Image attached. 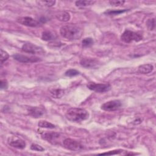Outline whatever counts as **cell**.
Wrapping results in <instances>:
<instances>
[{
  "label": "cell",
  "instance_id": "obj_27",
  "mask_svg": "<svg viewBox=\"0 0 156 156\" xmlns=\"http://www.w3.org/2000/svg\"><path fill=\"white\" fill-rule=\"evenodd\" d=\"M125 2L124 1H120V0H112L109 1V3L112 5L114 6H119L122 5Z\"/></svg>",
  "mask_w": 156,
  "mask_h": 156
},
{
  "label": "cell",
  "instance_id": "obj_11",
  "mask_svg": "<svg viewBox=\"0 0 156 156\" xmlns=\"http://www.w3.org/2000/svg\"><path fill=\"white\" fill-rule=\"evenodd\" d=\"M80 64L87 68H94L98 66L99 62L97 59L94 58L84 57L80 60Z\"/></svg>",
  "mask_w": 156,
  "mask_h": 156
},
{
  "label": "cell",
  "instance_id": "obj_24",
  "mask_svg": "<svg viewBox=\"0 0 156 156\" xmlns=\"http://www.w3.org/2000/svg\"><path fill=\"white\" fill-rule=\"evenodd\" d=\"M30 149H32L33 151H40V152H42V151H44V149L43 147H42L41 146H40L37 144H31Z\"/></svg>",
  "mask_w": 156,
  "mask_h": 156
},
{
  "label": "cell",
  "instance_id": "obj_7",
  "mask_svg": "<svg viewBox=\"0 0 156 156\" xmlns=\"http://www.w3.org/2000/svg\"><path fill=\"white\" fill-rule=\"evenodd\" d=\"M7 143L10 146L17 149H22L26 147V142L24 140L15 136L8 138Z\"/></svg>",
  "mask_w": 156,
  "mask_h": 156
},
{
  "label": "cell",
  "instance_id": "obj_5",
  "mask_svg": "<svg viewBox=\"0 0 156 156\" xmlns=\"http://www.w3.org/2000/svg\"><path fill=\"white\" fill-rule=\"evenodd\" d=\"M22 50L25 52L32 54H43L44 52L42 48L29 42L25 43L22 46Z\"/></svg>",
  "mask_w": 156,
  "mask_h": 156
},
{
  "label": "cell",
  "instance_id": "obj_19",
  "mask_svg": "<svg viewBox=\"0 0 156 156\" xmlns=\"http://www.w3.org/2000/svg\"><path fill=\"white\" fill-rule=\"evenodd\" d=\"M38 126L40 127L47 129H54L55 127V125L45 120H40L38 123Z\"/></svg>",
  "mask_w": 156,
  "mask_h": 156
},
{
  "label": "cell",
  "instance_id": "obj_2",
  "mask_svg": "<svg viewBox=\"0 0 156 156\" xmlns=\"http://www.w3.org/2000/svg\"><path fill=\"white\" fill-rule=\"evenodd\" d=\"M65 117L69 121L80 122L88 118L89 113L84 108L73 107L68 109L66 111Z\"/></svg>",
  "mask_w": 156,
  "mask_h": 156
},
{
  "label": "cell",
  "instance_id": "obj_16",
  "mask_svg": "<svg viewBox=\"0 0 156 156\" xmlns=\"http://www.w3.org/2000/svg\"><path fill=\"white\" fill-rule=\"evenodd\" d=\"M50 93L54 98H60L63 95L64 91L60 88H52L50 89Z\"/></svg>",
  "mask_w": 156,
  "mask_h": 156
},
{
  "label": "cell",
  "instance_id": "obj_15",
  "mask_svg": "<svg viewBox=\"0 0 156 156\" xmlns=\"http://www.w3.org/2000/svg\"><path fill=\"white\" fill-rule=\"evenodd\" d=\"M56 36L49 30H45L42 32L41 39L44 41H51L55 38Z\"/></svg>",
  "mask_w": 156,
  "mask_h": 156
},
{
  "label": "cell",
  "instance_id": "obj_21",
  "mask_svg": "<svg viewBox=\"0 0 156 156\" xmlns=\"http://www.w3.org/2000/svg\"><path fill=\"white\" fill-rule=\"evenodd\" d=\"M93 43V40L91 38H85L82 41V44L83 47H88L92 45Z\"/></svg>",
  "mask_w": 156,
  "mask_h": 156
},
{
  "label": "cell",
  "instance_id": "obj_4",
  "mask_svg": "<svg viewBox=\"0 0 156 156\" xmlns=\"http://www.w3.org/2000/svg\"><path fill=\"white\" fill-rule=\"evenodd\" d=\"M63 145L66 149L73 151H79L83 149V146L80 142L71 138L65 139L63 141Z\"/></svg>",
  "mask_w": 156,
  "mask_h": 156
},
{
  "label": "cell",
  "instance_id": "obj_17",
  "mask_svg": "<svg viewBox=\"0 0 156 156\" xmlns=\"http://www.w3.org/2000/svg\"><path fill=\"white\" fill-rule=\"evenodd\" d=\"M55 16L58 20L61 21H64V22L69 21L71 18L69 13L66 12H59L58 14L55 15Z\"/></svg>",
  "mask_w": 156,
  "mask_h": 156
},
{
  "label": "cell",
  "instance_id": "obj_13",
  "mask_svg": "<svg viewBox=\"0 0 156 156\" xmlns=\"http://www.w3.org/2000/svg\"><path fill=\"white\" fill-rule=\"evenodd\" d=\"M41 137L46 140L48 142L54 143V141H56L57 139L59 137V134L56 132H43L41 133Z\"/></svg>",
  "mask_w": 156,
  "mask_h": 156
},
{
  "label": "cell",
  "instance_id": "obj_8",
  "mask_svg": "<svg viewBox=\"0 0 156 156\" xmlns=\"http://www.w3.org/2000/svg\"><path fill=\"white\" fill-rule=\"evenodd\" d=\"M121 106V102L119 100H112L105 102L101 105V109L105 111H115Z\"/></svg>",
  "mask_w": 156,
  "mask_h": 156
},
{
  "label": "cell",
  "instance_id": "obj_29",
  "mask_svg": "<svg viewBox=\"0 0 156 156\" xmlns=\"http://www.w3.org/2000/svg\"><path fill=\"white\" fill-rule=\"evenodd\" d=\"M0 87L1 90L7 89L8 87V83L6 80H1L0 83Z\"/></svg>",
  "mask_w": 156,
  "mask_h": 156
},
{
  "label": "cell",
  "instance_id": "obj_28",
  "mask_svg": "<svg viewBox=\"0 0 156 156\" xmlns=\"http://www.w3.org/2000/svg\"><path fill=\"white\" fill-rule=\"evenodd\" d=\"M147 26L149 30H153L152 28V26H153L154 27H155V20L154 18L149 19L147 22Z\"/></svg>",
  "mask_w": 156,
  "mask_h": 156
},
{
  "label": "cell",
  "instance_id": "obj_12",
  "mask_svg": "<svg viewBox=\"0 0 156 156\" xmlns=\"http://www.w3.org/2000/svg\"><path fill=\"white\" fill-rule=\"evenodd\" d=\"M29 115L34 118H39L44 113V109L40 107H30L27 109Z\"/></svg>",
  "mask_w": 156,
  "mask_h": 156
},
{
  "label": "cell",
  "instance_id": "obj_9",
  "mask_svg": "<svg viewBox=\"0 0 156 156\" xmlns=\"http://www.w3.org/2000/svg\"><path fill=\"white\" fill-rule=\"evenodd\" d=\"M13 58L18 62L22 63H33L41 60L39 57L35 56H27L18 54L13 55Z\"/></svg>",
  "mask_w": 156,
  "mask_h": 156
},
{
  "label": "cell",
  "instance_id": "obj_22",
  "mask_svg": "<svg viewBox=\"0 0 156 156\" xmlns=\"http://www.w3.org/2000/svg\"><path fill=\"white\" fill-rule=\"evenodd\" d=\"M9 54L2 49H1V63L2 64L5 61H6L9 58Z\"/></svg>",
  "mask_w": 156,
  "mask_h": 156
},
{
  "label": "cell",
  "instance_id": "obj_10",
  "mask_svg": "<svg viewBox=\"0 0 156 156\" xmlns=\"http://www.w3.org/2000/svg\"><path fill=\"white\" fill-rule=\"evenodd\" d=\"M16 21L24 26L36 27L39 25V22L29 16H20L16 18Z\"/></svg>",
  "mask_w": 156,
  "mask_h": 156
},
{
  "label": "cell",
  "instance_id": "obj_18",
  "mask_svg": "<svg viewBox=\"0 0 156 156\" xmlns=\"http://www.w3.org/2000/svg\"><path fill=\"white\" fill-rule=\"evenodd\" d=\"M95 2L94 1H87V0H83V1H77L75 2V4L77 7L79 8H84L87 6H90L93 5Z\"/></svg>",
  "mask_w": 156,
  "mask_h": 156
},
{
  "label": "cell",
  "instance_id": "obj_3",
  "mask_svg": "<svg viewBox=\"0 0 156 156\" xmlns=\"http://www.w3.org/2000/svg\"><path fill=\"white\" fill-rule=\"evenodd\" d=\"M121 39L124 42L129 43L133 41L138 42L143 39V37L136 32L129 30H126L122 34L121 36Z\"/></svg>",
  "mask_w": 156,
  "mask_h": 156
},
{
  "label": "cell",
  "instance_id": "obj_26",
  "mask_svg": "<svg viewBox=\"0 0 156 156\" xmlns=\"http://www.w3.org/2000/svg\"><path fill=\"white\" fill-rule=\"evenodd\" d=\"M39 4H41V5H44L47 7H51L53 6L55 4V1H41L38 2Z\"/></svg>",
  "mask_w": 156,
  "mask_h": 156
},
{
  "label": "cell",
  "instance_id": "obj_14",
  "mask_svg": "<svg viewBox=\"0 0 156 156\" xmlns=\"http://www.w3.org/2000/svg\"><path fill=\"white\" fill-rule=\"evenodd\" d=\"M154 66L151 64H144L138 66V71L141 74H148L152 71Z\"/></svg>",
  "mask_w": 156,
  "mask_h": 156
},
{
  "label": "cell",
  "instance_id": "obj_23",
  "mask_svg": "<svg viewBox=\"0 0 156 156\" xmlns=\"http://www.w3.org/2000/svg\"><path fill=\"white\" fill-rule=\"evenodd\" d=\"M79 74V72L77 70L74 69H70L65 72V76L68 77H73L78 75Z\"/></svg>",
  "mask_w": 156,
  "mask_h": 156
},
{
  "label": "cell",
  "instance_id": "obj_25",
  "mask_svg": "<svg viewBox=\"0 0 156 156\" xmlns=\"http://www.w3.org/2000/svg\"><path fill=\"white\" fill-rule=\"evenodd\" d=\"M123 151L121 149H118V150H114V151H110L107 152H103L101 154H99V155H116V154H121Z\"/></svg>",
  "mask_w": 156,
  "mask_h": 156
},
{
  "label": "cell",
  "instance_id": "obj_6",
  "mask_svg": "<svg viewBox=\"0 0 156 156\" xmlns=\"http://www.w3.org/2000/svg\"><path fill=\"white\" fill-rule=\"evenodd\" d=\"M87 87L97 93H105L109 91L111 88V85L108 83H97L95 82H90L87 85Z\"/></svg>",
  "mask_w": 156,
  "mask_h": 156
},
{
  "label": "cell",
  "instance_id": "obj_1",
  "mask_svg": "<svg viewBox=\"0 0 156 156\" xmlns=\"http://www.w3.org/2000/svg\"><path fill=\"white\" fill-rule=\"evenodd\" d=\"M60 34L65 39L76 40L79 39L82 36L83 30L80 27L69 24L62 26L60 29Z\"/></svg>",
  "mask_w": 156,
  "mask_h": 156
},
{
  "label": "cell",
  "instance_id": "obj_20",
  "mask_svg": "<svg viewBox=\"0 0 156 156\" xmlns=\"http://www.w3.org/2000/svg\"><path fill=\"white\" fill-rule=\"evenodd\" d=\"M128 10L127 9H119V10H107L104 13L108 15H119L121 13H124L126 12H127Z\"/></svg>",
  "mask_w": 156,
  "mask_h": 156
}]
</instances>
